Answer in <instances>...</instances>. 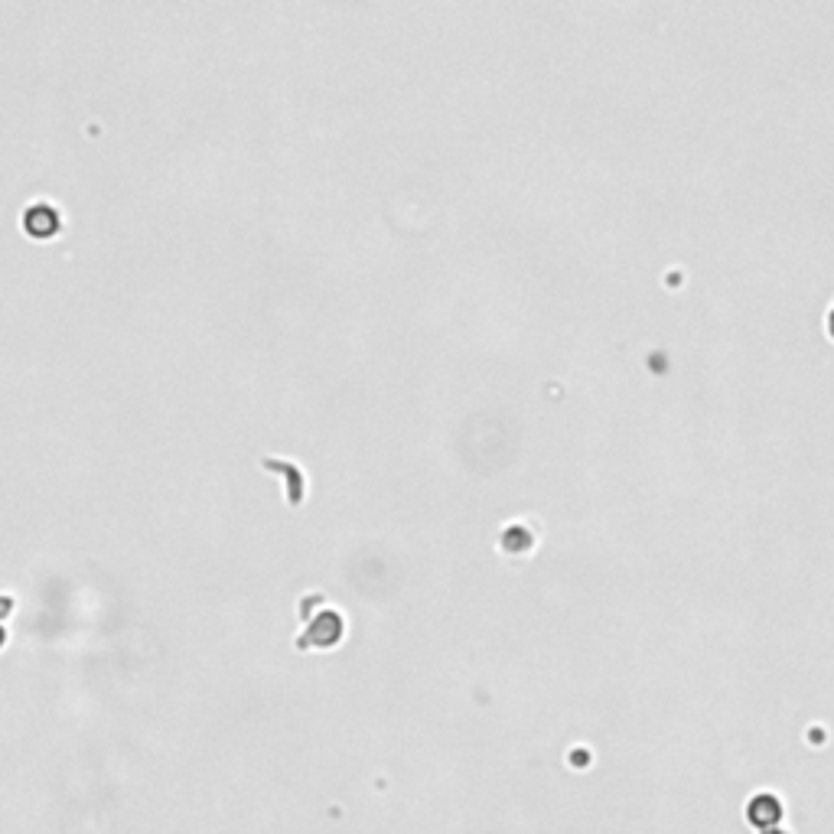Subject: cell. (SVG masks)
I'll use <instances>...</instances> for the list:
<instances>
[{"mask_svg": "<svg viewBox=\"0 0 834 834\" xmlns=\"http://www.w3.org/2000/svg\"><path fill=\"white\" fill-rule=\"evenodd\" d=\"M825 326H828V336L834 339V297L828 303V317H825Z\"/></svg>", "mask_w": 834, "mask_h": 834, "instance_id": "6da1fadb", "label": "cell"}]
</instances>
